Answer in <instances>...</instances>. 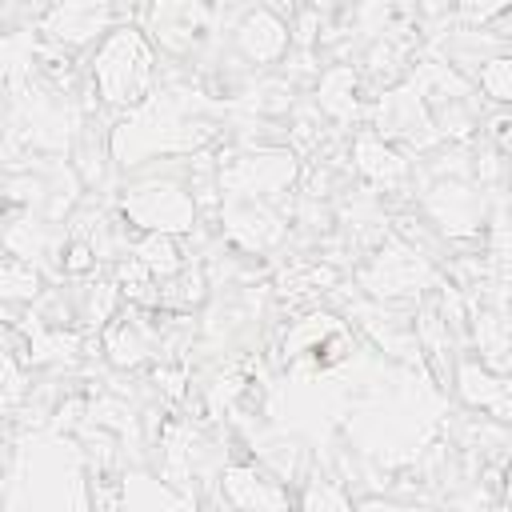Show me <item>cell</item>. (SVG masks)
<instances>
[{"mask_svg": "<svg viewBox=\"0 0 512 512\" xmlns=\"http://www.w3.org/2000/svg\"><path fill=\"white\" fill-rule=\"evenodd\" d=\"M212 140L208 100L188 84H160L136 108H128L108 132V156L128 172L148 160L196 156Z\"/></svg>", "mask_w": 512, "mask_h": 512, "instance_id": "1", "label": "cell"}, {"mask_svg": "<svg viewBox=\"0 0 512 512\" xmlns=\"http://www.w3.org/2000/svg\"><path fill=\"white\" fill-rule=\"evenodd\" d=\"M88 76L100 104L128 112L156 88V48L140 24H112L88 60Z\"/></svg>", "mask_w": 512, "mask_h": 512, "instance_id": "2", "label": "cell"}, {"mask_svg": "<svg viewBox=\"0 0 512 512\" xmlns=\"http://www.w3.org/2000/svg\"><path fill=\"white\" fill-rule=\"evenodd\" d=\"M300 176V160L288 144H256V148H236L228 160L216 168V188L220 200H280Z\"/></svg>", "mask_w": 512, "mask_h": 512, "instance_id": "3", "label": "cell"}, {"mask_svg": "<svg viewBox=\"0 0 512 512\" xmlns=\"http://www.w3.org/2000/svg\"><path fill=\"white\" fill-rule=\"evenodd\" d=\"M120 216L140 232V236H184L196 228V200L184 180L176 176H144L124 188L120 196Z\"/></svg>", "mask_w": 512, "mask_h": 512, "instance_id": "4", "label": "cell"}, {"mask_svg": "<svg viewBox=\"0 0 512 512\" xmlns=\"http://www.w3.org/2000/svg\"><path fill=\"white\" fill-rule=\"evenodd\" d=\"M436 284H440V276H436L432 260L404 236H388L360 268V288L376 304L400 300V296H412V292H424Z\"/></svg>", "mask_w": 512, "mask_h": 512, "instance_id": "5", "label": "cell"}, {"mask_svg": "<svg viewBox=\"0 0 512 512\" xmlns=\"http://www.w3.org/2000/svg\"><path fill=\"white\" fill-rule=\"evenodd\" d=\"M372 132L380 136V140H408V144H416V148H424V144H432V140H440L436 136V124H432V112H428V104H424V96H420V88L408 80V84H400V88H388L380 100H376V108H372Z\"/></svg>", "mask_w": 512, "mask_h": 512, "instance_id": "6", "label": "cell"}, {"mask_svg": "<svg viewBox=\"0 0 512 512\" xmlns=\"http://www.w3.org/2000/svg\"><path fill=\"white\" fill-rule=\"evenodd\" d=\"M424 212L448 240H472L484 228V196L460 176L456 180H436L424 192Z\"/></svg>", "mask_w": 512, "mask_h": 512, "instance_id": "7", "label": "cell"}, {"mask_svg": "<svg viewBox=\"0 0 512 512\" xmlns=\"http://www.w3.org/2000/svg\"><path fill=\"white\" fill-rule=\"evenodd\" d=\"M220 232L240 252H272L288 236V224L264 200H220Z\"/></svg>", "mask_w": 512, "mask_h": 512, "instance_id": "8", "label": "cell"}, {"mask_svg": "<svg viewBox=\"0 0 512 512\" xmlns=\"http://www.w3.org/2000/svg\"><path fill=\"white\" fill-rule=\"evenodd\" d=\"M232 40H236V52L256 64V68H272L288 56L292 48V36H288V20L276 12V8H248L236 28H232Z\"/></svg>", "mask_w": 512, "mask_h": 512, "instance_id": "9", "label": "cell"}, {"mask_svg": "<svg viewBox=\"0 0 512 512\" xmlns=\"http://www.w3.org/2000/svg\"><path fill=\"white\" fill-rule=\"evenodd\" d=\"M140 32L152 40V48L160 44L164 52L184 56L208 32V8L204 4H152L144 8Z\"/></svg>", "mask_w": 512, "mask_h": 512, "instance_id": "10", "label": "cell"}, {"mask_svg": "<svg viewBox=\"0 0 512 512\" xmlns=\"http://www.w3.org/2000/svg\"><path fill=\"white\" fill-rule=\"evenodd\" d=\"M220 496L232 512H288V488L256 464H228L220 472Z\"/></svg>", "mask_w": 512, "mask_h": 512, "instance_id": "11", "label": "cell"}, {"mask_svg": "<svg viewBox=\"0 0 512 512\" xmlns=\"http://www.w3.org/2000/svg\"><path fill=\"white\" fill-rule=\"evenodd\" d=\"M112 16H116L112 4H56V8H44L36 28L52 44L84 48L92 40H104V32H112Z\"/></svg>", "mask_w": 512, "mask_h": 512, "instance_id": "12", "label": "cell"}, {"mask_svg": "<svg viewBox=\"0 0 512 512\" xmlns=\"http://www.w3.org/2000/svg\"><path fill=\"white\" fill-rule=\"evenodd\" d=\"M352 168L372 184V188H400L408 180V160L396 144L380 140L372 128L352 140Z\"/></svg>", "mask_w": 512, "mask_h": 512, "instance_id": "13", "label": "cell"}, {"mask_svg": "<svg viewBox=\"0 0 512 512\" xmlns=\"http://www.w3.org/2000/svg\"><path fill=\"white\" fill-rule=\"evenodd\" d=\"M456 392L468 408L488 412L496 424L508 420V380L492 368H484L480 360H460L456 364Z\"/></svg>", "mask_w": 512, "mask_h": 512, "instance_id": "14", "label": "cell"}, {"mask_svg": "<svg viewBox=\"0 0 512 512\" xmlns=\"http://www.w3.org/2000/svg\"><path fill=\"white\" fill-rule=\"evenodd\" d=\"M120 512H196L192 496L152 472H128L120 484Z\"/></svg>", "mask_w": 512, "mask_h": 512, "instance_id": "15", "label": "cell"}, {"mask_svg": "<svg viewBox=\"0 0 512 512\" xmlns=\"http://www.w3.org/2000/svg\"><path fill=\"white\" fill-rule=\"evenodd\" d=\"M356 92H360V72L352 64L324 68L320 80H316V108H320V116H328L336 124L356 120V112H360V96Z\"/></svg>", "mask_w": 512, "mask_h": 512, "instance_id": "16", "label": "cell"}, {"mask_svg": "<svg viewBox=\"0 0 512 512\" xmlns=\"http://www.w3.org/2000/svg\"><path fill=\"white\" fill-rule=\"evenodd\" d=\"M156 340H152V328L136 316H124V320H112L108 332H104V352L116 368H136L152 356Z\"/></svg>", "mask_w": 512, "mask_h": 512, "instance_id": "17", "label": "cell"}, {"mask_svg": "<svg viewBox=\"0 0 512 512\" xmlns=\"http://www.w3.org/2000/svg\"><path fill=\"white\" fill-rule=\"evenodd\" d=\"M128 256H132L156 284H168L172 276L184 272V252H180V240H176V236H140L136 244H128Z\"/></svg>", "mask_w": 512, "mask_h": 512, "instance_id": "18", "label": "cell"}, {"mask_svg": "<svg viewBox=\"0 0 512 512\" xmlns=\"http://www.w3.org/2000/svg\"><path fill=\"white\" fill-rule=\"evenodd\" d=\"M472 336H476V348H480V364L504 376V368H508V320H504V308L472 312Z\"/></svg>", "mask_w": 512, "mask_h": 512, "instance_id": "19", "label": "cell"}, {"mask_svg": "<svg viewBox=\"0 0 512 512\" xmlns=\"http://www.w3.org/2000/svg\"><path fill=\"white\" fill-rule=\"evenodd\" d=\"M36 60V36L32 32H4L0 36V80L12 92H24L32 80Z\"/></svg>", "mask_w": 512, "mask_h": 512, "instance_id": "20", "label": "cell"}, {"mask_svg": "<svg viewBox=\"0 0 512 512\" xmlns=\"http://www.w3.org/2000/svg\"><path fill=\"white\" fill-rule=\"evenodd\" d=\"M300 512H356V504H352V496L344 492L340 480L316 472L300 488Z\"/></svg>", "mask_w": 512, "mask_h": 512, "instance_id": "21", "label": "cell"}, {"mask_svg": "<svg viewBox=\"0 0 512 512\" xmlns=\"http://www.w3.org/2000/svg\"><path fill=\"white\" fill-rule=\"evenodd\" d=\"M4 244H8L12 260H24V264H32V268L52 252L48 228H44L40 220H16V224L4 232Z\"/></svg>", "mask_w": 512, "mask_h": 512, "instance_id": "22", "label": "cell"}, {"mask_svg": "<svg viewBox=\"0 0 512 512\" xmlns=\"http://www.w3.org/2000/svg\"><path fill=\"white\" fill-rule=\"evenodd\" d=\"M480 68H476V84H480V92L492 100V104H508V96H512V60H508V52H492V56H484V60H476Z\"/></svg>", "mask_w": 512, "mask_h": 512, "instance_id": "23", "label": "cell"}, {"mask_svg": "<svg viewBox=\"0 0 512 512\" xmlns=\"http://www.w3.org/2000/svg\"><path fill=\"white\" fill-rule=\"evenodd\" d=\"M40 292V272L24 260H0V300H12V304H24Z\"/></svg>", "mask_w": 512, "mask_h": 512, "instance_id": "24", "label": "cell"}, {"mask_svg": "<svg viewBox=\"0 0 512 512\" xmlns=\"http://www.w3.org/2000/svg\"><path fill=\"white\" fill-rule=\"evenodd\" d=\"M116 280H100L92 292H88V320L100 328V324H112V312H116Z\"/></svg>", "mask_w": 512, "mask_h": 512, "instance_id": "25", "label": "cell"}, {"mask_svg": "<svg viewBox=\"0 0 512 512\" xmlns=\"http://www.w3.org/2000/svg\"><path fill=\"white\" fill-rule=\"evenodd\" d=\"M92 264H96V252L84 240H72L68 244V256H64V272H88Z\"/></svg>", "mask_w": 512, "mask_h": 512, "instance_id": "26", "label": "cell"}, {"mask_svg": "<svg viewBox=\"0 0 512 512\" xmlns=\"http://www.w3.org/2000/svg\"><path fill=\"white\" fill-rule=\"evenodd\" d=\"M356 512H408V508H400V504H392V500H384V496H364V500L356 504Z\"/></svg>", "mask_w": 512, "mask_h": 512, "instance_id": "27", "label": "cell"}, {"mask_svg": "<svg viewBox=\"0 0 512 512\" xmlns=\"http://www.w3.org/2000/svg\"><path fill=\"white\" fill-rule=\"evenodd\" d=\"M0 216H4V204H0Z\"/></svg>", "mask_w": 512, "mask_h": 512, "instance_id": "28", "label": "cell"}]
</instances>
